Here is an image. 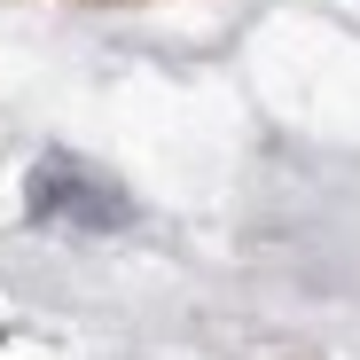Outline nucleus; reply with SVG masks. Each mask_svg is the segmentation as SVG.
I'll return each mask as SVG.
<instances>
[{
	"instance_id": "1",
	"label": "nucleus",
	"mask_w": 360,
	"mask_h": 360,
	"mask_svg": "<svg viewBox=\"0 0 360 360\" xmlns=\"http://www.w3.org/2000/svg\"><path fill=\"white\" fill-rule=\"evenodd\" d=\"M24 212H32L39 227H71V235H110V227L134 219L126 188H110L102 172H86V165H71V157H47V165L32 172Z\"/></svg>"
}]
</instances>
